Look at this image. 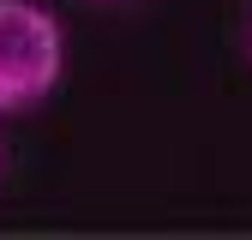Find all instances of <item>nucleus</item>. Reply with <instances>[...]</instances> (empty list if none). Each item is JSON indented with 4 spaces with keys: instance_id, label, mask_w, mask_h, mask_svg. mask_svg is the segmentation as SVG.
Segmentation results:
<instances>
[{
    "instance_id": "1",
    "label": "nucleus",
    "mask_w": 252,
    "mask_h": 240,
    "mask_svg": "<svg viewBox=\"0 0 252 240\" xmlns=\"http://www.w3.org/2000/svg\"><path fill=\"white\" fill-rule=\"evenodd\" d=\"M60 24L36 0H0V114L36 108L60 84Z\"/></svg>"
},
{
    "instance_id": "2",
    "label": "nucleus",
    "mask_w": 252,
    "mask_h": 240,
    "mask_svg": "<svg viewBox=\"0 0 252 240\" xmlns=\"http://www.w3.org/2000/svg\"><path fill=\"white\" fill-rule=\"evenodd\" d=\"M246 54H252V36H246Z\"/></svg>"
}]
</instances>
